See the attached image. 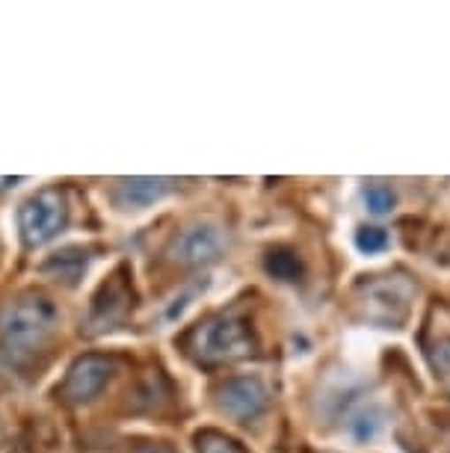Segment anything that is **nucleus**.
I'll return each mask as SVG.
<instances>
[{
    "instance_id": "6e6552de",
    "label": "nucleus",
    "mask_w": 450,
    "mask_h": 453,
    "mask_svg": "<svg viewBox=\"0 0 450 453\" xmlns=\"http://www.w3.org/2000/svg\"><path fill=\"white\" fill-rule=\"evenodd\" d=\"M270 270L282 279H296L300 276V261L291 258V255H276V258H270Z\"/></svg>"
},
{
    "instance_id": "423d86ee",
    "label": "nucleus",
    "mask_w": 450,
    "mask_h": 453,
    "mask_svg": "<svg viewBox=\"0 0 450 453\" xmlns=\"http://www.w3.org/2000/svg\"><path fill=\"white\" fill-rule=\"evenodd\" d=\"M362 202H364V208H368L370 213L382 217V213H388L394 208L397 196H394V190L388 184H368V187H364V193H362Z\"/></svg>"
},
{
    "instance_id": "f257e3e1",
    "label": "nucleus",
    "mask_w": 450,
    "mask_h": 453,
    "mask_svg": "<svg viewBox=\"0 0 450 453\" xmlns=\"http://www.w3.org/2000/svg\"><path fill=\"white\" fill-rule=\"evenodd\" d=\"M415 288L403 276H385L364 288V314L385 329H397L412 311Z\"/></svg>"
},
{
    "instance_id": "f03ea898",
    "label": "nucleus",
    "mask_w": 450,
    "mask_h": 453,
    "mask_svg": "<svg viewBox=\"0 0 450 453\" xmlns=\"http://www.w3.org/2000/svg\"><path fill=\"white\" fill-rule=\"evenodd\" d=\"M252 341L234 320H214L199 332V353L208 358H232L249 353Z\"/></svg>"
},
{
    "instance_id": "7ed1b4c3",
    "label": "nucleus",
    "mask_w": 450,
    "mask_h": 453,
    "mask_svg": "<svg viewBox=\"0 0 450 453\" xmlns=\"http://www.w3.org/2000/svg\"><path fill=\"white\" fill-rule=\"evenodd\" d=\"M267 406V388L261 380H234L223 388V409L228 415L240 418H255L261 409Z\"/></svg>"
},
{
    "instance_id": "39448f33",
    "label": "nucleus",
    "mask_w": 450,
    "mask_h": 453,
    "mask_svg": "<svg viewBox=\"0 0 450 453\" xmlns=\"http://www.w3.org/2000/svg\"><path fill=\"white\" fill-rule=\"evenodd\" d=\"M347 430L355 441H368L373 439L379 430H382V415L377 412L373 406H362L359 412L350 415V424H347Z\"/></svg>"
},
{
    "instance_id": "20e7f679",
    "label": "nucleus",
    "mask_w": 450,
    "mask_h": 453,
    "mask_svg": "<svg viewBox=\"0 0 450 453\" xmlns=\"http://www.w3.org/2000/svg\"><path fill=\"white\" fill-rule=\"evenodd\" d=\"M223 232L217 226H196L190 228L181 241H178L175 252L181 261H193V264H202V261H214L219 252H223Z\"/></svg>"
},
{
    "instance_id": "9d476101",
    "label": "nucleus",
    "mask_w": 450,
    "mask_h": 453,
    "mask_svg": "<svg viewBox=\"0 0 450 453\" xmlns=\"http://www.w3.org/2000/svg\"><path fill=\"white\" fill-rule=\"evenodd\" d=\"M202 453H240L234 448L232 441H223V439H208L202 444Z\"/></svg>"
},
{
    "instance_id": "0eeeda50",
    "label": "nucleus",
    "mask_w": 450,
    "mask_h": 453,
    "mask_svg": "<svg viewBox=\"0 0 450 453\" xmlns=\"http://www.w3.org/2000/svg\"><path fill=\"white\" fill-rule=\"evenodd\" d=\"M388 234L382 232V228L377 226H364L355 232V250H359L362 255H379V252H385L388 250Z\"/></svg>"
},
{
    "instance_id": "1a4fd4ad",
    "label": "nucleus",
    "mask_w": 450,
    "mask_h": 453,
    "mask_svg": "<svg viewBox=\"0 0 450 453\" xmlns=\"http://www.w3.org/2000/svg\"><path fill=\"white\" fill-rule=\"evenodd\" d=\"M432 362H436L439 371H450V338L441 341L436 347V353H432Z\"/></svg>"
}]
</instances>
